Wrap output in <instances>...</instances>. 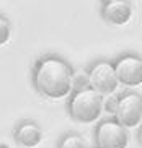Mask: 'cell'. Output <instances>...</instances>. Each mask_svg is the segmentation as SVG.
Masks as SVG:
<instances>
[{
    "label": "cell",
    "mask_w": 142,
    "mask_h": 148,
    "mask_svg": "<svg viewBox=\"0 0 142 148\" xmlns=\"http://www.w3.org/2000/svg\"><path fill=\"white\" fill-rule=\"evenodd\" d=\"M118 101H119V98H118L114 93H111V95H108V96H103V109H106L108 112L114 114L116 106H118Z\"/></svg>",
    "instance_id": "7c38bea8"
},
{
    "label": "cell",
    "mask_w": 142,
    "mask_h": 148,
    "mask_svg": "<svg viewBox=\"0 0 142 148\" xmlns=\"http://www.w3.org/2000/svg\"><path fill=\"white\" fill-rule=\"evenodd\" d=\"M72 67L59 57H46L36 64L35 88L49 99H62L72 91Z\"/></svg>",
    "instance_id": "6da1fadb"
},
{
    "label": "cell",
    "mask_w": 142,
    "mask_h": 148,
    "mask_svg": "<svg viewBox=\"0 0 142 148\" xmlns=\"http://www.w3.org/2000/svg\"><path fill=\"white\" fill-rule=\"evenodd\" d=\"M88 88V75L85 72H73L72 75V90L73 91H80Z\"/></svg>",
    "instance_id": "30bf717a"
},
{
    "label": "cell",
    "mask_w": 142,
    "mask_h": 148,
    "mask_svg": "<svg viewBox=\"0 0 142 148\" xmlns=\"http://www.w3.org/2000/svg\"><path fill=\"white\" fill-rule=\"evenodd\" d=\"M114 73H116L118 83L124 86H139L142 83V59L134 54L121 56L114 64Z\"/></svg>",
    "instance_id": "5b68a950"
},
{
    "label": "cell",
    "mask_w": 142,
    "mask_h": 148,
    "mask_svg": "<svg viewBox=\"0 0 142 148\" xmlns=\"http://www.w3.org/2000/svg\"><path fill=\"white\" fill-rule=\"evenodd\" d=\"M101 15L105 21L114 26H121L131 20L132 16V5L126 0H106L101 7Z\"/></svg>",
    "instance_id": "52a82bcc"
},
{
    "label": "cell",
    "mask_w": 142,
    "mask_h": 148,
    "mask_svg": "<svg viewBox=\"0 0 142 148\" xmlns=\"http://www.w3.org/2000/svg\"><path fill=\"white\" fill-rule=\"evenodd\" d=\"M139 140H141V143H142V129H141V132H139Z\"/></svg>",
    "instance_id": "4fadbf2b"
},
{
    "label": "cell",
    "mask_w": 142,
    "mask_h": 148,
    "mask_svg": "<svg viewBox=\"0 0 142 148\" xmlns=\"http://www.w3.org/2000/svg\"><path fill=\"white\" fill-rule=\"evenodd\" d=\"M0 148H8V147H7V145H0Z\"/></svg>",
    "instance_id": "5bb4252c"
},
{
    "label": "cell",
    "mask_w": 142,
    "mask_h": 148,
    "mask_svg": "<svg viewBox=\"0 0 142 148\" xmlns=\"http://www.w3.org/2000/svg\"><path fill=\"white\" fill-rule=\"evenodd\" d=\"M15 138L21 147L25 148H35L43 140V130L36 125L35 122H23L15 130Z\"/></svg>",
    "instance_id": "ba28073f"
},
{
    "label": "cell",
    "mask_w": 142,
    "mask_h": 148,
    "mask_svg": "<svg viewBox=\"0 0 142 148\" xmlns=\"http://www.w3.org/2000/svg\"><path fill=\"white\" fill-rule=\"evenodd\" d=\"M88 88L101 96H108L118 90V78L111 62L98 60L88 70Z\"/></svg>",
    "instance_id": "3957f363"
},
{
    "label": "cell",
    "mask_w": 142,
    "mask_h": 148,
    "mask_svg": "<svg viewBox=\"0 0 142 148\" xmlns=\"http://www.w3.org/2000/svg\"><path fill=\"white\" fill-rule=\"evenodd\" d=\"M95 140L98 148H126L129 143V135L116 121H105L96 127Z\"/></svg>",
    "instance_id": "8992f818"
},
{
    "label": "cell",
    "mask_w": 142,
    "mask_h": 148,
    "mask_svg": "<svg viewBox=\"0 0 142 148\" xmlns=\"http://www.w3.org/2000/svg\"><path fill=\"white\" fill-rule=\"evenodd\" d=\"M59 148H87L85 142L80 135L77 134H69L59 142Z\"/></svg>",
    "instance_id": "9c48e42d"
},
{
    "label": "cell",
    "mask_w": 142,
    "mask_h": 148,
    "mask_svg": "<svg viewBox=\"0 0 142 148\" xmlns=\"http://www.w3.org/2000/svg\"><path fill=\"white\" fill-rule=\"evenodd\" d=\"M114 121L124 129H134L142 122V96L137 93H126L118 101Z\"/></svg>",
    "instance_id": "277c9868"
},
{
    "label": "cell",
    "mask_w": 142,
    "mask_h": 148,
    "mask_svg": "<svg viewBox=\"0 0 142 148\" xmlns=\"http://www.w3.org/2000/svg\"><path fill=\"white\" fill-rule=\"evenodd\" d=\"M103 111V96L93 91L91 88H85L75 91L70 98L69 112L72 119L80 124H91L101 116Z\"/></svg>",
    "instance_id": "7a4b0ae2"
},
{
    "label": "cell",
    "mask_w": 142,
    "mask_h": 148,
    "mask_svg": "<svg viewBox=\"0 0 142 148\" xmlns=\"http://www.w3.org/2000/svg\"><path fill=\"white\" fill-rule=\"evenodd\" d=\"M10 39V23L7 18L0 16V46H3Z\"/></svg>",
    "instance_id": "8fae6325"
}]
</instances>
